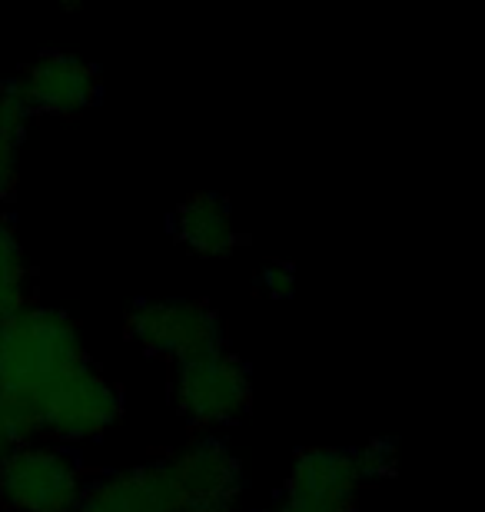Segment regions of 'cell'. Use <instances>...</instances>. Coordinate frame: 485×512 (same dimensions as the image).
Instances as JSON below:
<instances>
[{"label":"cell","mask_w":485,"mask_h":512,"mask_svg":"<svg viewBox=\"0 0 485 512\" xmlns=\"http://www.w3.org/2000/svg\"><path fill=\"white\" fill-rule=\"evenodd\" d=\"M120 413V389L94 366L67 313L24 303L0 316V433L10 446L37 433L90 439Z\"/></svg>","instance_id":"6da1fadb"},{"label":"cell","mask_w":485,"mask_h":512,"mask_svg":"<svg viewBox=\"0 0 485 512\" xmlns=\"http://www.w3.org/2000/svg\"><path fill=\"white\" fill-rule=\"evenodd\" d=\"M7 449H10V443H7V436H4V433H0V463H4Z\"/></svg>","instance_id":"7c38bea8"},{"label":"cell","mask_w":485,"mask_h":512,"mask_svg":"<svg viewBox=\"0 0 485 512\" xmlns=\"http://www.w3.org/2000/svg\"><path fill=\"white\" fill-rule=\"evenodd\" d=\"M379 476V443L369 449H309L296 459L273 512H356L359 493Z\"/></svg>","instance_id":"7a4b0ae2"},{"label":"cell","mask_w":485,"mask_h":512,"mask_svg":"<svg viewBox=\"0 0 485 512\" xmlns=\"http://www.w3.org/2000/svg\"><path fill=\"white\" fill-rule=\"evenodd\" d=\"M127 336L147 356H160L177 366L223 346V323L210 303L173 296V300L133 306L127 316Z\"/></svg>","instance_id":"3957f363"},{"label":"cell","mask_w":485,"mask_h":512,"mask_svg":"<svg viewBox=\"0 0 485 512\" xmlns=\"http://www.w3.org/2000/svg\"><path fill=\"white\" fill-rule=\"evenodd\" d=\"M263 283H266V290H270V296H286L293 290V270H290V263H266V270H263Z\"/></svg>","instance_id":"8fae6325"},{"label":"cell","mask_w":485,"mask_h":512,"mask_svg":"<svg viewBox=\"0 0 485 512\" xmlns=\"http://www.w3.org/2000/svg\"><path fill=\"white\" fill-rule=\"evenodd\" d=\"M24 296H27L24 250H20L14 223L0 213V316L20 310Z\"/></svg>","instance_id":"30bf717a"},{"label":"cell","mask_w":485,"mask_h":512,"mask_svg":"<svg viewBox=\"0 0 485 512\" xmlns=\"http://www.w3.org/2000/svg\"><path fill=\"white\" fill-rule=\"evenodd\" d=\"M27 107L20 100L14 80L10 84H0V203L10 197L17 180V150L20 140H24V127H27Z\"/></svg>","instance_id":"9c48e42d"},{"label":"cell","mask_w":485,"mask_h":512,"mask_svg":"<svg viewBox=\"0 0 485 512\" xmlns=\"http://www.w3.org/2000/svg\"><path fill=\"white\" fill-rule=\"evenodd\" d=\"M170 230L196 256H230L246 240L236 230L230 203L220 193H193V197H187L173 210Z\"/></svg>","instance_id":"ba28073f"},{"label":"cell","mask_w":485,"mask_h":512,"mask_svg":"<svg viewBox=\"0 0 485 512\" xmlns=\"http://www.w3.org/2000/svg\"><path fill=\"white\" fill-rule=\"evenodd\" d=\"M14 87L20 100H24L27 114L70 117L94 104L100 90V74L87 60L60 54V50H44L37 60H30L20 70V77H14Z\"/></svg>","instance_id":"8992f818"},{"label":"cell","mask_w":485,"mask_h":512,"mask_svg":"<svg viewBox=\"0 0 485 512\" xmlns=\"http://www.w3.org/2000/svg\"><path fill=\"white\" fill-rule=\"evenodd\" d=\"M173 399H177L183 419H190L196 426L233 423L253 403L250 370L236 353H230L226 346H216L210 353L177 363Z\"/></svg>","instance_id":"5b68a950"},{"label":"cell","mask_w":485,"mask_h":512,"mask_svg":"<svg viewBox=\"0 0 485 512\" xmlns=\"http://www.w3.org/2000/svg\"><path fill=\"white\" fill-rule=\"evenodd\" d=\"M84 476L77 459L54 446H10L0 463V499L14 512H74Z\"/></svg>","instance_id":"277c9868"},{"label":"cell","mask_w":485,"mask_h":512,"mask_svg":"<svg viewBox=\"0 0 485 512\" xmlns=\"http://www.w3.org/2000/svg\"><path fill=\"white\" fill-rule=\"evenodd\" d=\"M74 512H187L173 459L84 486Z\"/></svg>","instance_id":"52a82bcc"}]
</instances>
